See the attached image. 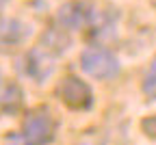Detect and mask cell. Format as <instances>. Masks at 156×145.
<instances>
[{
    "label": "cell",
    "mask_w": 156,
    "mask_h": 145,
    "mask_svg": "<svg viewBox=\"0 0 156 145\" xmlns=\"http://www.w3.org/2000/svg\"><path fill=\"white\" fill-rule=\"evenodd\" d=\"M20 102H22V91H20L15 85H9L2 93H0V106H2L5 111H17Z\"/></svg>",
    "instance_id": "8"
},
{
    "label": "cell",
    "mask_w": 156,
    "mask_h": 145,
    "mask_svg": "<svg viewBox=\"0 0 156 145\" xmlns=\"http://www.w3.org/2000/svg\"><path fill=\"white\" fill-rule=\"evenodd\" d=\"M80 69L95 80H111L119 74L122 65H119V58L111 50L93 46L80 54Z\"/></svg>",
    "instance_id": "1"
},
{
    "label": "cell",
    "mask_w": 156,
    "mask_h": 145,
    "mask_svg": "<svg viewBox=\"0 0 156 145\" xmlns=\"http://www.w3.org/2000/svg\"><path fill=\"white\" fill-rule=\"evenodd\" d=\"M69 46V37L63 30H48L44 35V46H39L41 50H46L48 54H63Z\"/></svg>",
    "instance_id": "7"
},
{
    "label": "cell",
    "mask_w": 156,
    "mask_h": 145,
    "mask_svg": "<svg viewBox=\"0 0 156 145\" xmlns=\"http://www.w3.org/2000/svg\"><path fill=\"white\" fill-rule=\"evenodd\" d=\"M93 7L85 0H69V2L61 5L56 11V19L58 24L67 30H80L85 26H89L93 22Z\"/></svg>",
    "instance_id": "4"
},
{
    "label": "cell",
    "mask_w": 156,
    "mask_h": 145,
    "mask_svg": "<svg viewBox=\"0 0 156 145\" xmlns=\"http://www.w3.org/2000/svg\"><path fill=\"white\" fill-rule=\"evenodd\" d=\"M141 130H143L145 136L156 139V115H150V117H145L141 121Z\"/></svg>",
    "instance_id": "10"
},
{
    "label": "cell",
    "mask_w": 156,
    "mask_h": 145,
    "mask_svg": "<svg viewBox=\"0 0 156 145\" xmlns=\"http://www.w3.org/2000/svg\"><path fill=\"white\" fill-rule=\"evenodd\" d=\"M141 89H143V93H145L150 100L156 102V56L152 58L150 69H147L145 76H143V85H141Z\"/></svg>",
    "instance_id": "9"
},
{
    "label": "cell",
    "mask_w": 156,
    "mask_h": 145,
    "mask_svg": "<svg viewBox=\"0 0 156 145\" xmlns=\"http://www.w3.org/2000/svg\"><path fill=\"white\" fill-rule=\"evenodd\" d=\"M56 93H58L63 104L67 108H72V111H87L93 104L91 87L78 76H65L61 82H58Z\"/></svg>",
    "instance_id": "2"
},
{
    "label": "cell",
    "mask_w": 156,
    "mask_h": 145,
    "mask_svg": "<svg viewBox=\"0 0 156 145\" xmlns=\"http://www.w3.org/2000/svg\"><path fill=\"white\" fill-rule=\"evenodd\" d=\"M5 145H30V143L22 136V132H20V134H11V136H7Z\"/></svg>",
    "instance_id": "11"
},
{
    "label": "cell",
    "mask_w": 156,
    "mask_h": 145,
    "mask_svg": "<svg viewBox=\"0 0 156 145\" xmlns=\"http://www.w3.org/2000/svg\"><path fill=\"white\" fill-rule=\"evenodd\" d=\"M22 136L30 145H48L54 139V119L46 108H35L22 123Z\"/></svg>",
    "instance_id": "3"
},
{
    "label": "cell",
    "mask_w": 156,
    "mask_h": 145,
    "mask_svg": "<svg viewBox=\"0 0 156 145\" xmlns=\"http://www.w3.org/2000/svg\"><path fill=\"white\" fill-rule=\"evenodd\" d=\"M24 63H26V74L33 78V80H37V82H41V80H46L50 74H52V61H50V54L46 52V50H41V48H35V50H30L28 54H26V58H24Z\"/></svg>",
    "instance_id": "5"
},
{
    "label": "cell",
    "mask_w": 156,
    "mask_h": 145,
    "mask_svg": "<svg viewBox=\"0 0 156 145\" xmlns=\"http://www.w3.org/2000/svg\"><path fill=\"white\" fill-rule=\"evenodd\" d=\"M28 33V26L15 17H5L0 19V48H13L22 44Z\"/></svg>",
    "instance_id": "6"
},
{
    "label": "cell",
    "mask_w": 156,
    "mask_h": 145,
    "mask_svg": "<svg viewBox=\"0 0 156 145\" xmlns=\"http://www.w3.org/2000/svg\"><path fill=\"white\" fill-rule=\"evenodd\" d=\"M7 2H9V0H0V9H2V7H5Z\"/></svg>",
    "instance_id": "12"
}]
</instances>
